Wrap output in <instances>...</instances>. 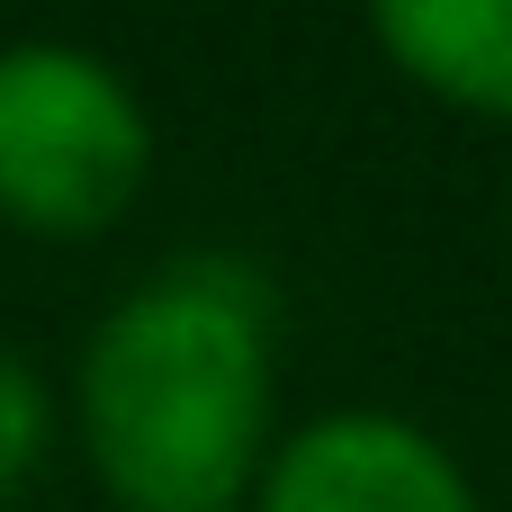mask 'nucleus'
<instances>
[{"mask_svg": "<svg viewBox=\"0 0 512 512\" xmlns=\"http://www.w3.org/2000/svg\"><path fill=\"white\" fill-rule=\"evenodd\" d=\"M369 45L450 117L512 126V0H360Z\"/></svg>", "mask_w": 512, "mask_h": 512, "instance_id": "nucleus-4", "label": "nucleus"}, {"mask_svg": "<svg viewBox=\"0 0 512 512\" xmlns=\"http://www.w3.org/2000/svg\"><path fill=\"white\" fill-rule=\"evenodd\" d=\"M504 243H512V189H504Z\"/></svg>", "mask_w": 512, "mask_h": 512, "instance_id": "nucleus-6", "label": "nucleus"}, {"mask_svg": "<svg viewBox=\"0 0 512 512\" xmlns=\"http://www.w3.org/2000/svg\"><path fill=\"white\" fill-rule=\"evenodd\" d=\"M243 512H486L468 459L396 405H324L279 432Z\"/></svg>", "mask_w": 512, "mask_h": 512, "instance_id": "nucleus-3", "label": "nucleus"}, {"mask_svg": "<svg viewBox=\"0 0 512 512\" xmlns=\"http://www.w3.org/2000/svg\"><path fill=\"white\" fill-rule=\"evenodd\" d=\"M162 135L144 90L72 36L0 45V225L36 243H99L153 189Z\"/></svg>", "mask_w": 512, "mask_h": 512, "instance_id": "nucleus-2", "label": "nucleus"}, {"mask_svg": "<svg viewBox=\"0 0 512 512\" xmlns=\"http://www.w3.org/2000/svg\"><path fill=\"white\" fill-rule=\"evenodd\" d=\"M63 423L117 512H243L279 450V306L234 252H180L72 351Z\"/></svg>", "mask_w": 512, "mask_h": 512, "instance_id": "nucleus-1", "label": "nucleus"}, {"mask_svg": "<svg viewBox=\"0 0 512 512\" xmlns=\"http://www.w3.org/2000/svg\"><path fill=\"white\" fill-rule=\"evenodd\" d=\"M54 432H63V405H54V387L36 378V360H18V351L0 342V512L18 504L27 486H36V468H45Z\"/></svg>", "mask_w": 512, "mask_h": 512, "instance_id": "nucleus-5", "label": "nucleus"}]
</instances>
